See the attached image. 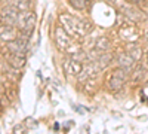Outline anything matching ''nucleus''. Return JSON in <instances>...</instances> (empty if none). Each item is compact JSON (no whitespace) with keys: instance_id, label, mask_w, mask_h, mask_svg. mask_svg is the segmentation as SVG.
<instances>
[{"instance_id":"f257e3e1","label":"nucleus","mask_w":148,"mask_h":134,"mask_svg":"<svg viewBox=\"0 0 148 134\" xmlns=\"http://www.w3.org/2000/svg\"><path fill=\"white\" fill-rule=\"evenodd\" d=\"M53 39H55V45L56 48L64 52L65 55H70V57H74L80 60L82 63H86L88 61V55L83 51L82 45L79 43L77 39L71 37V36L61 27V26H56L55 27V31H53Z\"/></svg>"},{"instance_id":"f03ea898","label":"nucleus","mask_w":148,"mask_h":134,"mask_svg":"<svg viewBox=\"0 0 148 134\" xmlns=\"http://www.w3.org/2000/svg\"><path fill=\"white\" fill-rule=\"evenodd\" d=\"M59 24L71 37L74 39H83L86 36H89L93 30V24L88 19H83V18H77L71 14H59L58 17Z\"/></svg>"},{"instance_id":"7ed1b4c3","label":"nucleus","mask_w":148,"mask_h":134,"mask_svg":"<svg viewBox=\"0 0 148 134\" xmlns=\"http://www.w3.org/2000/svg\"><path fill=\"white\" fill-rule=\"evenodd\" d=\"M36 26V14L28 9V10H21L18 14L16 22H15V27L18 28V37L24 39V40H28L30 36L34 30Z\"/></svg>"},{"instance_id":"20e7f679","label":"nucleus","mask_w":148,"mask_h":134,"mask_svg":"<svg viewBox=\"0 0 148 134\" xmlns=\"http://www.w3.org/2000/svg\"><path fill=\"white\" fill-rule=\"evenodd\" d=\"M117 10L121 14L123 18H126L129 21H133L136 24H141V22H145L147 21V14L145 10L136 5H132L129 2H126V0H123V2H117Z\"/></svg>"},{"instance_id":"39448f33","label":"nucleus","mask_w":148,"mask_h":134,"mask_svg":"<svg viewBox=\"0 0 148 134\" xmlns=\"http://www.w3.org/2000/svg\"><path fill=\"white\" fill-rule=\"evenodd\" d=\"M129 75H130V73L126 72L125 69H121V67L114 69L108 75V78L105 79V88L110 92H113V94L121 91L123 87H125V83L129 81Z\"/></svg>"},{"instance_id":"423d86ee","label":"nucleus","mask_w":148,"mask_h":134,"mask_svg":"<svg viewBox=\"0 0 148 134\" xmlns=\"http://www.w3.org/2000/svg\"><path fill=\"white\" fill-rule=\"evenodd\" d=\"M117 36L123 42L133 43V42H138L141 39V30L136 26V22L125 18V21L120 22V26L117 27Z\"/></svg>"},{"instance_id":"0eeeda50","label":"nucleus","mask_w":148,"mask_h":134,"mask_svg":"<svg viewBox=\"0 0 148 134\" xmlns=\"http://www.w3.org/2000/svg\"><path fill=\"white\" fill-rule=\"evenodd\" d=\"M111 46H113V45H111L110 37H107V36H101V37H98L95 40V43L92 45V48L86 52V55H88V61H95L99 55H102L105 52H110Z\"/></svg>"},{"instance_id":"6e6552de","label":"nucleus","mask_w":148,"mask_h":134,"mask_svg":"<svg viewBox=\"0 0 148 134\" xmlns=\"http://www.w3.org/2000/svg\"><path fill=\"white\" fill-rule=\"evenodd\" d=\"M129 81L132 85H142L148 81V64L147 63H138L133 67V70L129 75Z\"/></svg>"},{"instance_id":"1a4fd4ad","label":"nucleus","mask_w":148,"mask_h":134,"mask_svg":"<svg viewBox=\"0 0 148 134\" xmlns=\"http://www.w3.org/2000/svg\"><path fill=\"white\" fill-rule=\"evenodd\" d=\"M82 67H83V63L80 60L70 57V55H67V58L62 61V70H64L67 78H77Z\"/></svg>"},{"instance_id":"9d476101","label":"nucleus","mask_w":148,"mask_h":134,"mask_svg":"<svg viewBox=\"0 0 148 134\" xmlns=\"http://www.w3.org/2000/svg\"><path fill=\"white\" fill-rule=\"evenodd\" d=\"M2 57H3V60L10 66V67H14V69H18V70H21L24 66H25V63H27V58H25V55H19V54H14V52H10L9 49H5L2 51Z\"/></svg>"},{"instance_id":"9b49d317","label":"nucleus","mask_w":148,"mask_h":134,"mask_svg":"<svg viewBox=\"0 0 148 134\" xmlns=\"http://www.w3.org/2000/svg\"><path fill=\"white\" fill-rule=\"evenodd\" d=\"M101 72L102 70L96 64V61H86V63H83V67H82L79 76H77L79 82H83V81L89 79V78H96Z\"/></svg>"},{"instance_id":"f8f14e48","label":"nucleus","mask_w":148,"mask_h":134,"mask_svg":"<svg viewBox=\"0 0 148 134\" xmlns=\"http://www.w3.org/2000/svg\"><path fill=\"white\" fill-rule=\"evenodd\" d=\"M19 10H16L12 6H5L3 9H0V24H8V26H15L16 18H18Z\"/></svg>"},{"instance_id":"ddd939ff","label":"nucleus","mask_w":148,"mask_h":134,"mask_svg":"<svg viewBox=\"0 0 148 134\" xmlns=\"http://www.w3.org/2000/svg\"><path fill=\"white\" fill-rule=\"evenodd\" d=\"M116 60H117V64H119V67H121V69H125L126 72H132L133 70V67L138 64V61L135 60L129 52H126V51H123V52H120V54H117L116 55Z\"/></svg>"},{"instance_id":"4468645a","label":"nucleus","mask_w":148,"mask_h":134,"mask_svg":"<svg viewBox=\"0 0 148 134\" xmlns=\"http://www.w3.org/2000/svg\"><path fill=\"white\" fill-rule=\"evenodd\" d=\"M6 49H9L10 52L14 54H19V55H25L28 52V40H24V39H14L10 42H6Z\"/></svg>"},{"instance_id":"2eb2a0df","label":"nucleus","mask_w":148,"mask_h":134,"mask_svg":"<svg viewBox=\"0 0 148 134\" xmlns=\"http://www.w3.org/2000/svg\"><path fill=\"white\" fill-rule=\"evenodd\" d=\"M18 37V28L15 26H8V24H0V40L10 42Z\"/></svg>"},{"instance_id":"dca6fc26","label":"nucleus","mask_w":148,"mask_h":134,"mask_svg":"<svg viewBox=\"0 0 148 134\" xmlns=\"http://www.w3.org/2000/svg\"><path fill=\"white\" fill-rule=\"evenodd\" d=\"M95 61H96L98 66H99L101 70H105L107 67H110L111 64L116 61V55H114V54H111V52H105V54H102V55L98 57Z\"/></svg>"},{"instance_id":"f3484780","label":"nucleus","mask_w":148,"mask_h":134,"mask_svg":"<svg viewBox=\"0 0 148 134\" xmlns=\"http://www.w3.org/2000/svg\"><path fill=\"white\" fill-rule=\"evenodd\" d=\"M80 83H83V92L89 97L95 95V92L98 91V82H96L95 78H89V79H86Z\"/></svg>"},{"instance_id":"a211bd4d","label":"nucleus","mask_w":148,"mask_h":134,"mask_svg":"<svg viewBox=\"0 0 148 134\" xmlns=\"http://www.w3.org/2000/svg\"><path fill=\"white\" fill-rule=\"evenodd\" d=\"M126 52H129L136 61L139 63L141 60H142V49H141V46L136 43V42H133V43H127V46H126V49H125Z\"/></svg>"},{"instance_id":"6ab92c4d","label":"nucleus","mask_w":148,"mask_h":134,"mask_svg":"<svg viewBox=\"0 0 148 134\" xmlns=\"http://www.w3.org/2000/svg\"><path fill=\"white\" fill-rule=\"evenodd\" d=\"M0 72L5 73L6 76H9V79H12V78L19 79V78H21L19 70H18V69H14V67H10L6 61H5V63H0Z\"/></svg>"},{"instance_id":"aec40b11","label":"nucleus","mask_w":148,"mask_h":134,"mask_svg":"<svg viewBox=\"0 0 148 134\" xmlns=\"http://www.w3.org/2000/svg\"><path fill=\"white\" fill-rule=\"evenodd\" d=\"M8 5L16 10H28L31 8V0H8Z\"/></svg>"},{"instance_id":"412c9836","label":"nucleus","mask_w":148,"mask_h":134,"mask_svg":"<svg viewBox=\"0 0 148 134\" xmlns=\"http://www.w3.org/2000/svg\"><path fill=\"white\" fill-rule=\"evenodd\" d=\"M68 3L77 10H86L90 8V0H68Z\"/></svg>"},{"instance_id":"4be33fe9","label":"nucleus","mask_w":148,"mask_h":134,"mask_svg":"<svg viewBox=\"0 0 148 134\" xmlns=\"http://www.w3.org/2000/svg\"><path fill=\"white\" fill-rule=\"evenodd\" d=\"M126 2H129V3H132V5H136V6H139V8H147L148 6V0H126Z\"/></svg>"},{"instance_id":"5701e85b","label":"nucleus","mask_w":148,"mask_h":134,"mask_svg":"<svg viewBox=\"0 0 148 134\" xmlns=\"http://www.w3.org/2000/svg\"><path fill=\"white\" fill-rule=\"evenodd\" d=\"M21 131H22V133H25L27 128L24 127V125H15V127H14V133H21Z\"/></svg>"},{"instance_id":"b1692460","label":"nucleus","mask_w":148,"mask_h":134,"mask_svg":"<svg viewBox=\"0 0 148 134\" xmlns=\"http://www.w3.org/2000/svg\"><path fill=\"white\" fill-rule=\"evenodd\" d=\"M144 42H145V43L148 45V28H147V30L144 31Z\"/></svg>"},{"instance_id":"393cba45","label":"nucleus","mask_w":148,"mask_h":134,"mask_svg":"<svg viewBox=\"0 0 148 134\" xmlns=\"http://www.w3.org/2000/svg\"><path fill=\"white\" fill-rule=\"evenodd\" d=\"M145 63L148 64V48H147V51H145Z\"/></svg>"},{"instance_id":"a878e982","label":"nucleus","mask_w":148,"mask_h":134,"mask_svg":"<svg viewBox=\"0 0 148 134\" xmlns=\"http://www.w3.org/2000/svg\"><path fill=\"white\" fill-rule=\"evenodd\" d=\"M2 112H3V103L0 101V113H2Z\"/></svg>"},{"instance_id":"bb28decb","label":"nucleus","mask_w":148,"mask_h":134,"mask_svg":"<svg viewBox=\"0 0 148 134\" xmlns=\"http://www.w3.org/2000/svg\"><path fill=\"white\" fill-rule=\"evenodd\" d=\"M147 83H148V81H147Z\"/></svg>"}]
</instances>
